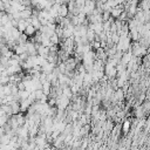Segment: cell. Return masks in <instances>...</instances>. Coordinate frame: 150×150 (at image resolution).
I'll return each instance as SVG.
<instances>
[{
    "instance_id": "277c9868",
    "label": "cell",
    "mask_w": 150,
    "mask_h": 150,
    "mask_svg": "<svg viewBox=\"0 0 150 150\" xmlns=\"http://www.w3.org/2000/svg\"><path fill=\"white\" fill-rule=\"evenodd\" d=\"M5 2L4 0H0V12H5Z\"/></svg>"
},
{
    "instance_id": "6da1fadb",
    "label": "cell",
    "mask_w": 150,
    "mask_h": 150,
    "mask_svg": "<svg viewBox=\"0 0 150 150\" xmlns=\"http://www.w3.org/2000/svg\"><path fill=\"white\" fill-rule=\"evenodd\" d=\"M68 14H69V9H68L67 4H61L60 8H59V16L60 18H66V16H68Z\"/></svg>"
},
{
    "instance_id": "7a4b0ae2",
    "label": "cell",
    "mask_w": 150,
    "mask_h": 150,
    "mask_svg": "<svg viewBox=\"0 0 150 150\" xmlns=\"http://www.w3.org/2000/svg\"><path fill=\"white\" fill-rule=\"evenodd\" d=\"M22 33H25V34H26L28 38H32V36H33V35L36 33V29H35V28H34V27H33L30 23H28V25H27V27L25 28V30H23Z\"/></svg>"
},
{
    "instance_id": "3957f363",
    "label": "cell",
    "mask_w": 150,
    "mask_h": 150,
    "mask_svg": "<svg viewBox=\"0 0 150 150\" xmlns=\"http://www.w3.org/2000/svg\"><path fill=\"white\" fill-rule=\"evenodd\" d=\"M130 129H131V122H130L129 120L124 121L123 124H122V130H123V132L127 134L128 131H130Z\"/></svg>"
}]
</instances>
